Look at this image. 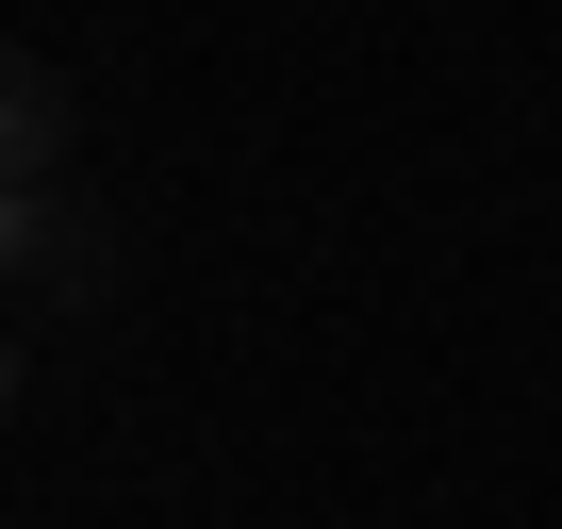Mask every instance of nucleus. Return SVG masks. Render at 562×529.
I'll list each match as a JSON object with an SVG mask.
<instances>
[{
	"label": "nucleus",
	"instance_id": "f257e3e1",
	"mask_svg": "<svg viewBox=\"0 0 562 529\" xmlns=\"http://www.w3.org/2000/svg\"><path fill=\"white\" fill-rule=\"evenodd\" d=\"M100 264H116V215H100L83 182L0 199V299H100Z\"/></svg>",
	"mask_w": 562,
	"mask_h": 529
},
{
	"label": "nucleus",
	"instance_id": "7ed1b4c3",
	"mask_svg": "<svg viewBox=\"0 0 562 529\" xmlns=\"http://www.w3.org/2000/svg\"><path fill=\"white\" fill-rule=\"evenodd\" d=\"M0 414H18V348H0Z\"/></svg>",
	"mask_w": 562,
	"mask_h": 529
},
{
	"label": "nucleus",
	"instance_id": "f03ea898",
	"mask_svg": "<svg viewBox=\"0 0 562 529\" xmlns=\"http://www.w3.org/2000/svg\"><path fill=\"white\" fill-rule=\"evenodd\" d=\"M67 133H83L67 67H50V50H0V199H34V182H67Z\"/></svg>",
	"mask_w": 562,
	"mask_h": 529
}]
</instances>
